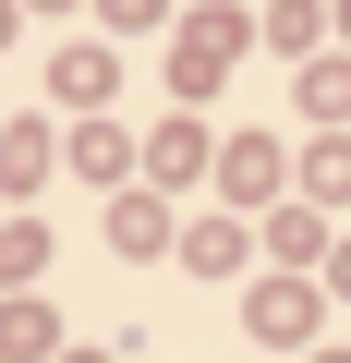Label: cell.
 Wrapping results in <instances>:
<instances>
[{
  "label": "cell",
  "mask_w": 351,
  "mask_h": 363,
  "mask_svg": "<svg viewBox=\"0 0 351 363\" xmlns=\"http://www.w3.org/2000/svg\"><path fill=\"white\" fill-rule=\"evenodd\" d=\"M0 182H13V194H25V182H49V133H37V121L0 145Z\"/></svg>",
  "instance_id": "6da1fadb"
},
{
  "label": "cell",
  "mask_w": 351,
  "mask_h": 363,
  "mask_svg": "<svg viewBox=\"0 0 351 363\" xmlns=\"http://www.w3.org/2000/svg\"><path fill=\"white\" fill-rule=\"evenodd\" d=\"M109 242H121V255H157V242H169V218H157V206H145V194H133V206H121V218H109Z\"/></svg>",
  "instance_id": "7a4b0ae2"
},
{
  "label": "cell",
  "mask_w": 351,
  "mask_h": 363,
  "mask_svg": "<svg viewBox=\"0 0 351 363\" xmlns=\"http://www.w3.org/2000/svg\"><path fill=\"white\" fill-rule=\"evenodd\" d=\"M267 182H279V157H267V145H230V194H243V206L267 194Z\"/></svg>",
  "instance_id": "3957f363"
},
{
  "label": "cell",
  "mask_w": 351,
  "mask_h": 363,
  "mask_svg": "<svg viewBox=\"0 0 351 363\" xmlns=\"http://www.w3.org/2000/svg\"><path fill=\"white\" fill-rule=\"evenodd\" d=\"M37 13H73V0H37Z\"/></svg>",
  "instance_id": "277c9868"
},
{
  "label": "cell",
  "mask_w": 351,
  "mask_h": 363,
  "mask_svg": "<svg viewBox=\"0 0 351 363\" xmlns=\"http://www.w3.org/2000/svg\"><path fill=\"white\" fill-rule=\"evenodd\" d=\"M85 363H97V351H85Z\"/></svg>",
  "instance_id": "5b68a950"
}]
</instances>
